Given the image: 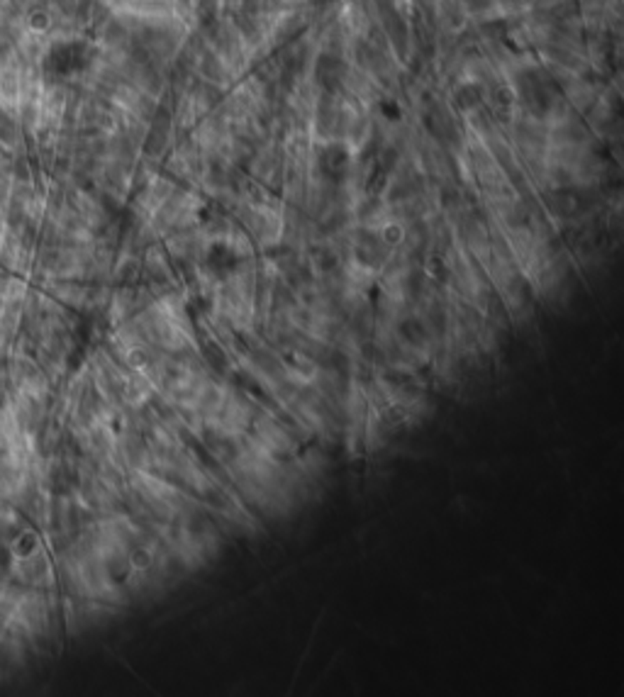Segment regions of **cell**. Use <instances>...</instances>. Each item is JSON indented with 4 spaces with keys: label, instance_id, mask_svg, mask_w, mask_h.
Here are the masks:
<instances>
[{
    "label": "cell",
    "instance_id": "1",
    "mask_svg": "<svg viewBox=\"0 0 624 697\" xmlns=\"http://www.w3.org/2000/svg\"><path fill=\"white\" fill-rule=\"evenodd\" d=\"M349 161H351L349 149L341 147V144H330V147H325L322 154H320L322 173H325L327 178H332V181H339V178L346 176V171H349Z\"/></svg>",
    "mask_w": 624,
    "mask_h": 697
}]
</instances>
